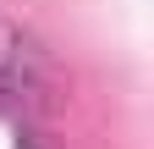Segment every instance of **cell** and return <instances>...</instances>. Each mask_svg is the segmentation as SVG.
<instances>
[{
  "mask_svg": "<svg viewBox=\"0 0 154 149\" xmlns=\"http://www.w3.org/2000/svg\"><path fill=\"white\" fill-rule=\"evenodd\" d=\"M17 149H50V144L38 138V133H22V138H17Z\"/></svg>",
  "mask_w": 154,
  "mask_h": 149,
  "instance_id": "2",
  "label": "cell"
},
{
  "mask_svg": "<svg viewBox=\"0 0 154 149\" xmlns=\"http://www.w3.org/2000/svg\"><path fill=\"white\" fill-rule=\"evenodd\" d=\"M61 100L55 55L22 22H0V116H44Z\"/></svg>",
  "mask_w": 154,
  "mask_h": 149,
  "instance_id": "1",
  "label": "cell"
}]
</instances>
